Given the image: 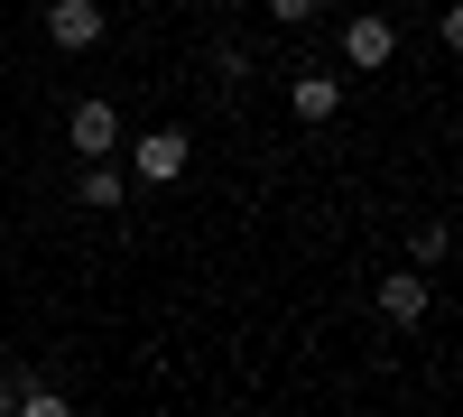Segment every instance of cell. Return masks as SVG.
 Here are the masks:
<instances>
[{"mask_svg":"<svg viewBox=\"0 0 463 417\" xmlns=\"http://www.w3.org/2000/svg\"><path fill=\"white\" fill-rule=\"evenodd\" d=\"M334 56L353 65V74H380V65L399 56V28L380 19V10H353V19H343V47H334Z\"/></svg>","mask_w":463,"mask_h":417,"instance_id":"1","label":"cell"},{"mask_svg":"<svg viewBox=\"0 0 463 417\" xmlns=\"http://www.w3.org/2000/svg\"><path fill=\"white\" fill-rule=\"evenodd\" d=\"M65 139H74V158H111V148H121L130 130H121V111H111L102 93H84V102L65 111Z\"/></svg>","mask_w":463,"mask_h":417,"instance_id":"2","label":"cell"},{"mask_svg":"<svg viewBox=\"0 0 463 417\" xmlns=\"http://www.w3.org/2000/svg\"><path fill=\"white\" fill-rule=\"evenodd\" d=\"M185 158H195V139H185V130H139V139H130V176H148V185L185 176Z\"/></svg>","mask_w":463,"mask_h":417,"instance_id":"3","label":"cell"},{"mask_svg":"<svg viewBox=\"0 0 463 417\" xmlns=\"http://www.w3.org/2000/svg\"><path fill=\"white\" fill-rule=\"evenodd\" d=\"M102 0H47V37H56V47L65 56H84V47H102Z\"/></svg>","mask_w":463,"mask_h":417,"instance_id":"4","label":"cell"},{"mask_svg":"<svg viewBox=\"0 0 463 417\" xmlns=\"http://www.w3.org/2000/svg\"><path fill=\"white\" fill-rule=\"evenodd\" d=\"M427 307H436V279H427V270L380 279V316H390V325H427Z\"/></svg>","mask_w":463,"mask_h":417,"instance_id":"5","label":"cell"},{"mask_svg":"<svg viewBox=\"0 0 463 417\" xmlns=\"http://www.w3.org/2000/svg\"><path fill=\"white\" fill-rule=\"evenodd\" d=\"M74 204H84V213H111V204H130V176L111 167V158H84V176H74Z\"/></svg>","mask_w":463,"mask_h":417,"instance_id":"6","label":"cell"},{"mask_svg":"<svg viewBox=\"0 0 463 417\" xmlns=\"http://www.w3.org/2000/svg\"><path fill=\"white\" fill-rule=\"evenodd\" d=\"M334 102H343V84H334V74H297V93H288V111H297V121H334Z\"/></svg>","mask_w":463,"mask_h":417,"instance_id":"7","label":"cell"},{"mask_svg":"<svg viewBox=\"0 0 463 417\" xmlns=\"http://www.w3.org/2000/svg\"><path fill=\"white\" fill-rule=\"evenodd\" d=\"M10 408L19 417H65V390L56 381H10Z\"/></svg>","mask_w":463,"mask_h":417,"instance_id":"8","label":"cell"},{"mask_svg":"<svg viewBox=\"0 0 463 417\" xmlns=\"http://www.w3.org/2000/svg\"><path fill=\"white\" fill-rule=\"evenodd\" d=\"M408 251H417V270H436V260L454 251V223H417V232H408Z\"/></svg>","mask_w":463,"mask_h":417,"instance_id":"9","label":"cell"},{"mask_svg":"<svg viewBox=\"0 0 463 417\" xmlns=\"http://www.w3.org/2000/svg\"><path fill=\"white\" fill-rule=\"evenodd\" d=\"M269 19H279V28H316L325 0H269Z\"/></svg>","mask_w":463,"mask_h":417,"instance_id":"10","label":"cell"},{"mask_svg":"<svg viewBox=\"0 0 463 417\" xmlns=\"http://www.w3.org/2000/svg\"><path fill=\"white\" fill-rule=\"evenodd\" d=\"M213 65H222V84H250V47H241V37H222Z\"/></svg>","mask_w":463,"mask_h":417,"instance_id":"11","label":"cell"},{"mask_svg":"<svg viewBox=\"0 0 463 417\" xmlns=\"http://www.w3.org/2000/svg\"><path fill=\"white\" fill-rule=\"evenodd\" d=\"M436 47H445V56H463V0H454V10L436 19Z\"/></svg>","mask_w":463,"mask_h":417,"instance_id":"12","label":"cell"},{"mask_svg":"<svg viewBox=\"0 0 463 417\" xmlns=\"http://www.w3.org/2000/svg\"><path fill=\"white\" fill-rule=\"evenodd\" d=\"M0 408H10V381H0Z\"/></svg>","mask_w":463,"mask_h":417,"instance_id":"13","label":"cell"}]
</instances>
